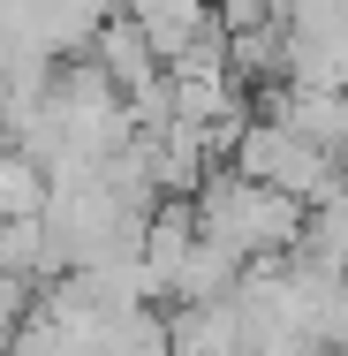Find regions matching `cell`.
<instances>
[{
	"label": "cell",
	"instance_id": "obj_4",
	"mask_svg": "<svg viewBox=\"0 0 348 356\" xmlns=\"http://www.w3.org/2000/svg\"><path fill=\"white\" fill-rule=\"evenodd\" d=\"M31 213H46V175L15 144H0V220H31Z\"/></svg>",
	"mask_w": 348,
	"mask_h": 356
},
{
	"label": "cell",
	"instance_id": "obj_2",
	"mask_svg": "<svg viewBox=\"0 0 348 356\" xmlns=\"http://www.w3.org/2000/svg\"><path fill=\"white\" fill-rule=\"evenodd\" d=\"M227 167L250 175V182H265V190H280V197H295L303 213L326 205V197L341 190V159H333L326 144H310V137H295V129H280V122H265V114L242 122Z\"/></svg>",
	"mask_w": 348,
	"mask_h": 356
},
{
	"label": "cell",
	"instance_id": "obj_1",
	"mask_svg": "<svg viewBox=\"0 0 348 356\" xmlns=\"http://www.w3.org/2000/svg\"><path fill=\"white\" fill-rule=\"evenodd\" d=\"M190 213H197V235L219 243L235 266H280L303 243V205L250 182V175H235V167H212L205 190L190 197Z\"/></svg>",
	"mask_w": 348,
	"mask_h": 356
},
{
	"label": "cell",
	"instance_id": "obj_3",
	"mask_svg": "<svg viewBox=\"0 0 348 356\" xmlns=\"http://www.w3.org/2000/svg\"><path fill=\"white\" fill-rule=\"evenodd\" d=\"M122 15L144 31V46L174 69L182 54H197L212 31H219V15H212V0H122Z\"/></svg>",
	"mask_w": 348,
	"mask_h": 356
}]
</instances>
